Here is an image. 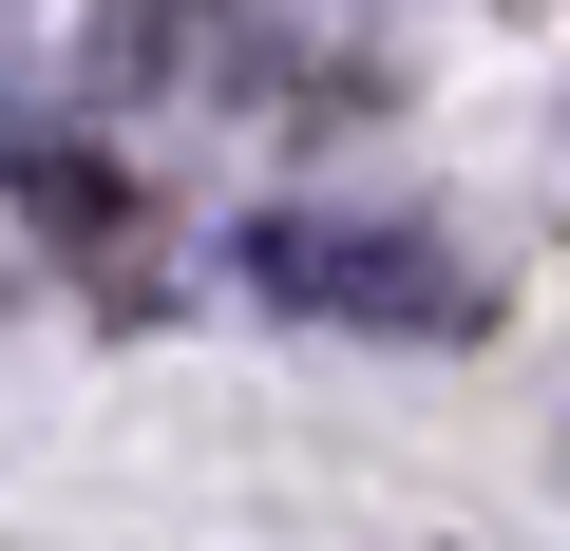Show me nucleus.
<instances>
[{"instance_id": "nucleus-1", "label": "nucleus", "mask_w": 570, "mask_h": 551, "mask_svg": "<svg viewBox=\"0 0 570 551\" xmlns=\"http://www.w3.org/2000/svg\"><path fill=\"white\" fill-rule=\"evenodd\" d=\"M247 286L285 324H362V343H475L494 324V286L438 228H400V209H266L247 228Z\"/></svg>"}]
</instances>
